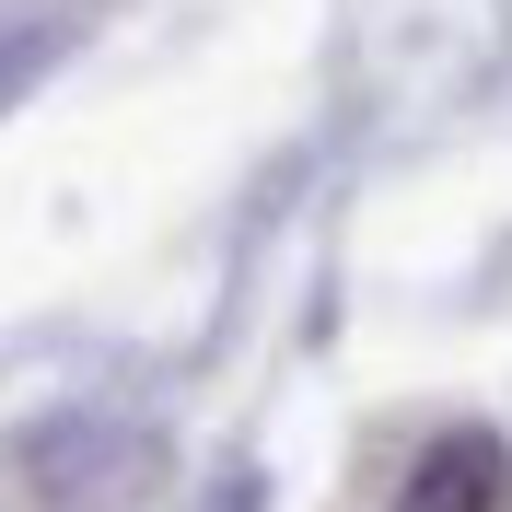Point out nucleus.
Instances as JSON below:
<instances>
[{
	"instance_id": "f257e3e1",
	"label": "nucleus",
	"mask_w": 512,
	"mask_h": 512,
	"mask_svg": "<svg viewBox=\"0 0 512 512\" xmlns=\"http://www.w3.org/2000/svg\"><path fill=\"white\" fill-rule=\"evenodd\" d=\"M396 512H512V454L489 431H443V443L408 466Z\"/></svg>"
}]
</instances>
